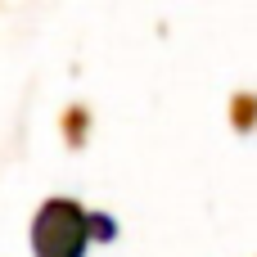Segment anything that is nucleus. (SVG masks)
Instances as JSON below:
<instances>
[{
  "label": "nucleus",
  "instance_id": "f257e3e1",
  "mask_svg": "<svg viewBox=\"0 0 257 257\" xmlns=\"http://www.w3.org/2000/svg\"><path fill=\"white\" fill-rule=\"evenodd\" d=\"M86 226H90V217H86L77 203L54 199V203H45V212L36 217L32 244H36L41 257H81L86 253Z\"/></svg>",
  "mask_w": 257,
  "mask_h": 257
}]
</instances>
